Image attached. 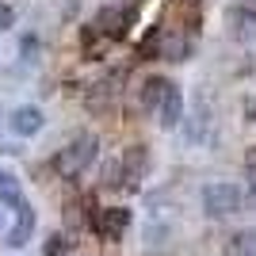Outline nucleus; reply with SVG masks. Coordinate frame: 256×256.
Returning a JSON list of instances; mask_svg holds the SVG:
<instances>
[{"mask_svg":"<svg viewBox=\"0 0 256 256\" xmlns=\"http://www.w3.org/2000/svg\"><path fill=\"white\" fill-rule=\"evenodd\" d=\"M96 146H100V142L92 138V134L73 138L65 150H58V157H54V172H58L62 180H76V176H80V172L96 160Z\"/></svg>","mask_w":256,"mask_h":256,"instance_id":"obj_1","label":"nucleus"},{"mask_svg":"<svg viewBox=\"0 0 256 256\" xmlns=\"http://www.w3.org/2000/svg\"><path fill=\"white\" fill-rule=\"evenodd\" d=\"M203 210L210 218H226V214L241 210V188L237 184H226V180H214L203 188Z\"/></svg>","mask_w":256,"mask_h":256,"instance_id":"obj_2","label":"nucleus"},{"mask_svg":"<svg viewBox=\"0 0 256 256\" xmlns=\"http://www.w3.org/2000/svg\"><path fill=\"white\" fill-rule=\"evenodd\" d=\"M157 118H160V126H164V130H172V126H180V122H184V92L176 84L164 88V96H160V104H157Z\"/></svg>","mask_w":256,"mask_h":256,"instance_id":"obj_3","label":"nucleus"},{"mask_svg":"<svg viewBox=\"0 0 256 256\" xmlns=\"http://www.w3.org/2000/svg\"><path fill=\"white\" fill-rule=\"evenodd\" d=\"M8 126H12V134H20V138H34L38 130H42V111L38 107H16L8 115Z\"/></svg>","mask_w":256,"mask_h":256,"instance_id":"obj_4","label":"nucleus"},{"mask_svg":"<svg viewBox=\"0 0 256 256\" xmlns=\"http://www.w3.org/2000/svg\"><path fill=\"white\" fill-rule=\"evenodd\" d=\"M130 226V214L122 210V206H107V210H96V230L100 237H111V241H118V237L126 234Z\"/></svg>","mask_w":256,"mask_h":256,"instance_id":"obj_5","label":"nucleus"},{"mask_svg":"<svg viewBox=\"0 0 256 256\" xmlns=\"http://www.w3.org/2000/svg\"><path fill=\"white\" fill-rule=\"evenodd\" d=\"M16 210H20V218H16V230L8 234V245H12V248L27 245V241H31V230H34V210L27 206V199H23Z\"/></svg>","mask_w":256,"mask_h":256,"instance_id":"obj_6","label":"nucleus"},{"mask_svg":"<svg viewBox=\"0 0 256 256\" xmlns=\"http://www.w3.org/2000/svg\"><path fill=\"white\" fill-rule=\"evenodd\" d=\"M118 164H122V180H126V188H138V180L146 176V150L134 146V150L118 160Z\"/></svg>","mask_w":256,"mask_h":256,"instance_id":"obj_7","label":"nucleus"},{"mask_svg":"<svg viewBox=\"0 0 256 256\" xmlns=\"http://www.w3.org/2000/svg\"><path fill=\"white\" fill-rule=\"evenodd\" d=\"M126 23H130V12H122V8H104V12L96 16V27H100L104 34H115V38L126 31Z\"/></svg>","mask_w":256,"mask_h":256,"instance_id":"obj_8","label":"nucleus"},{"mask_svg":"<svg viewBox=\"0 0 256 256\" xmlns=\"http://www.w3.org/2000/svg\"><path fill=\"white\" fill-rule=\"evenodd\" d=\"M234 34L241 42H252L256 38V8H237L234 12Z\"/></svg>","mask_w":256,"mask_h":256,"instance_id":"obj_9","label":"nucleus"},{"mask_svg":"<svg viewBox=\"0 0 256 256\" xmlns=\"http://www.w3.org/2000/svg\"><path fill=\"white\" fill-rule=\"evenodd\" d=\"M164 88H168V80H164V76H150V80L142 84V107H150V111H157L160 96H164Z\"/></svg>","mask_w":256,"mask_h":256,"instance_id":"obj_10","label":"nucleus"},{"mask_svg":"<svg viewBox=\"0 0 256 256\" xmlns=\"http://www.w3.org/2000/svg\"><path fill=\"white\" fill-rule=\"evenodd\" d=\"M226 256H256V230H245V234L230 237V248Z\"/></svg>","mask_w":256,"mask_h":256,"instance_id":"obj_11","label":"nucleus"},{"mask_svg":"<svg viewBox=\"0 0 256 256\" xmlns=\"http://www.w3.org/2000/svg\"><path fill=\"white\" fill-rule=\"evenodd\" d=\"M0 203H12V206H20V203H23L20 180H16L12 172H0Z\"/></svg>","mask_w":256,"mask_h":256,"instance_id":"obj_12","label":"nucleus"},{"mask_svg":"<svg viewBox=\"0 0 256 256\" xmlns=\"http://www.w3.org/2000/svg\"><path fill=\"white\" fill-rule=\"evenodd\" d=\"M69 252V241H65L62 234H54L50 241H46V256H65Z\"/></svg>","mask_w":256,"mask_h":256,"instance_id":"obj_13","label":"nucleus"},{"mask_svg":"<svg viewBox=\"0 0 256 256\" xmlns=\"http://www.w3.org/2000/svg\"><path fill=\"white\" fill-rule=\"evenodd\" d=\"M12 23H16V12H12L8 4H0V31H8Z\"/></svg>","mask_w":256,"mask_h":256,"instance_id":"obj_14","label":"nucleus"},{"mask_svg":"<svg viewBox=\"0 0 256 256\" xmlns=\"http://www.w3.org/2000/svg\"><path fill=\"white\" fill-rule=\"evenodd\" d=\"M248 192H252V195H256V157H252V160H248Z\"/></svg>","mask_w":256,"mask_h":256,"instance_id":"obj_15","label":"nucleus"}]
</instances>
